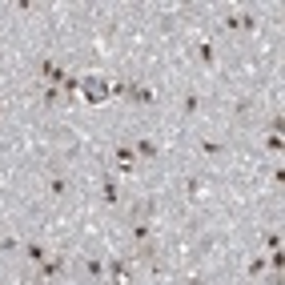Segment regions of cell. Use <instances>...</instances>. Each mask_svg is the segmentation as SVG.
I'll list each match as a JSON object with an SVG mask.
<instances>
[{"label": "cell", "mask_w": 285, "mask_h": 285, "mask_svg": "<svg viewBox=\"0 0 285 285\" xmlns=\"http://www.w3.org/2000/svg\"><path fill=\"white\" fill-rule=\"evenodd\" d=\"M80 96H85L89 105H100V100H109V96H113V89H109L100 76H85V80H80Z\"/></svg>", "instance_id": "1"}, {"label": "cell", "mask_w": 285, "mask_h": 285, "mask_svg": "<svg viewBox=\"0 0 285 285\" xmlns=\"http://www.w3.org/2000/svg\"><path fill=\"white\" fill-rule=\"evenodd\" d=\"M133 157H137V149H133V145H120V149H117V165L120 169H133Z\"/></svg>", "instance_id": "2"}, {"label": "cell", "mask_w": 285, "mask_h": 285, "mask_svg": "<svg viewBox=\"0 0 285 285\" xmlns=\"http://www.w3.org/2000/svg\"><path fill=\"white\" fill-rule=\"evenodd\" d=\"M137 153H141V157H157V145H153V141H141V145H137Z\"/></svg>", "instance_id": "3"}, {"label": "cell", "mask_w": 285, "mask_h": 285, "mask_svg": "<svg viewBox=\"0 0 285 285\" xmlns=\"http://www.w3.org/2000/svg\"><path fill=\"white\" fill-rule=\"evenodd\" d=\"M28 257L32 261H45V245H28Z\"/></svg>", "instance_id": "4"}, {"label": "cell", "mask_w": 285, "mask_h": 285, "mask_svg": "<svg viewBox=\"0 0 285 285\" xmlns=\"http://www.w3.org/2000/svg\"><path fill=\"white\" fill-rule=\"evenodd\" d=\"M189 285H205V281H189Z\"/></svg>", "instance_id": "5"}]
</instances>
